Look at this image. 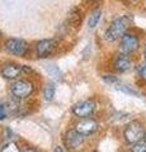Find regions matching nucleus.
Here are the masks:
<instances>
[{
  "mask_svg": "<svg viewBox=\"0 0 146 152\" xmlns=\"http://www.w3.org/2000/svg\"><path fill=\"white\" fill-rule=\"evenodd\" d=\"M142 55H144V60H145V62H146V43L144 45V48H142Z\"/></svg>",
  "mask_w": 146,
  "mask_h": 152,
  "instance_id": "obj_22",
  "label": "nucleus"
},
{
  "mask_svg": "<svg viewBox=\"0 0 146 152\" xmlns=\"http://www.w3.org/2000/svg\"><path fill=\"white\" fill-rule=\"evenodd\" d=\"M137 75H139V77L141 80L146 81V62L142 64V65H140L137 67Z\"/></svg>",
  "mask_w": 146,
  "mask_h": 152,
  "instance_id": "obj_17",
  "label": "nucleus"
},
{
  "mask_svg": "<svg viewBox=\"0 0 146 152\" xmlns=\"http://www.w3.org/2000/svg\"><path fill=\"white\" fill-rule=\"evenodd\" d=\"M0 152H22V150L19 145L15 143V142H8L7 145H4L1 147Z\"/></svg>",
  "mask_w": 146,
  "mask_h": 152,
  "instance_id": "obj_14",
  "label": "nucleus"
},
{
  "mask_svg": "<svg viewBox=\"0 0 146 152\" xmlns=\"http://www.w3.org/2000/svg\"><path fill=\"white\" fill-rule=\"evenodd\" d=\"M54 152H64V150L61 148L60 146H57V147H56V148H55V151H54Z\"/></svg>",
  "mask_w": 146,
  "mask_h": 152,
  "instance_id": "obj_23",
  "label": "nucleus"
},
{
  "mask_svg": "<svg viewBox=\"0 0 146 152\" xmlns=\"http://www.w3.org/2000/svg\"><path fill=\"white\" fill-rule=\"evenodd\" d=\"M103 79H104L107 83H111V84H114V83L118 81L116 76H113V75H106V76H103Z\"/></svg>",
  "mask_w": 146,
  "mask_h": 152,
  "instance_id": "obj_19",
  "label": "nucleus"
},
{
  "mask_svg": "<svg viewBox=\"0 0 146 152\" xmlns=\"http://www.w3.org/2000/svg\"><path fill=\"white\" fill-rule=\"evenodd\" d=\"M101 18H102V9L101 8H95L94 10L89 14V18H88V27L93 29L95 28L101 22Z\"/></svg>",
  "mask_w": 146,
  "mask_h": 152,
  "instance_id": "obj_12",
  "label": "nucleus"
},
{
  "mask_svg": "<svg viewBox=\"0 0 146 152\" xmlns=\"http://www.w3.org/2000/svg\"><path fill=\"white\" fill-rule=\"evenodd\" d=\"M10 91L14 98L17 99H26L31 96L34 91V85L31 80L28 79H21L14 81L10 86Z\"/></svg>",
  "mask_w": 146,
  "mask_h": 152,
  "instance_id": "obj_4",
  "label": "nucleus"
},
{
  "mask_svg": "<svg viewBox=\"0 0 146 152\" xmlns=\"http://www.w3.org/2000/svg\"><path fill=\"white\" fill-rule=\"evenodd\" d=\"M130 152H146V142L145 141H141L137 142V143H134V145H130Z\"/></svg>",
  "mask_w": 146,
  "mask_h": 152,
  "instance_id": "obj_15",
  "label": "nucleus"
},
{
  "mask_svg": "<svg viewBox=\"0 0 146 152\" xmlns=\"http://www.w3.org/2000/svg\"><path fill=\"white\" fill-rule=\"evenodd\" d=\"M4 48L7 52L18 57H24L28 53L29 45L28 42L22 39V38H9L4 43Z\"/></svg>",
  "mask_w": 146,
  "mask_h": 152,
  "instance_id": "obj_5",
  "label": "nucleus"
},
{
  "mask_svg": "<svg viewBox=\"0 0 146 152\" xmlns=\"http://www.w3.org/2000/svg\"><path fill=\"white\" fill-rule=\"evenodd\" d=\"M22 74H23V65H19L17 62L4 64L1 70H0V75L7 80H17Z\"/></svg>",
  "mask_w": 146,
  "mask_h": 152,
  "instance_id": "obj_11",
  "label": "nucleus"
},
{
  "mask_svg": "<svg viewBox=\"0 0 146 152\" xmlns=\"http://www.w3.org/2000/svg\"><path fill=\"white\" fill-rule=\"evenodd\" d=\"M0 37H1V31H0Z\"/></svg>",
  "mask_w": 146,
  "mask_h": 152,
  "instance_id": "obj_26",
  "label": "nucleus"
},
{
  "mask_svg": "<svg viewBox=\"0 0 146 152\" xmlns=\"http://www.w3.org/2000/svg\"><path fill=\"white\" fill-rule=\"evenodd\" d=\"M69 22L71 23L74 27H78L81 22V10L79 8H74L69 15Z\"/></svg>",
  "mask_w": 146,
  "mask_h": 152,
  "instance_id": "obj_13",
  "label": "nucleus"
},
{
  "mask_svg": "<svg viewBox=\"0 0 146 152\" xmlns=\"http://www.w3.org/2000/svg\"><path fill=\"white\" fill-rule=\"evenodd\" d=\"M84 141H85V136H83V134H80V133H78L76 131L73 129L71 131H69L66 132V134H65L64 137V143L65 146L67 147L69 150H79L80 147L83 146L84 143Z\"/></svg>",
  "mask_w": 146,
  "mask_h": 152,
  "instance_id": "obj_10",
  "label": "nucleus"
},
{
  "mask_svg": "<svg viewBox=\"0 0 146 152\" xmlns=\"http://www.w3.org/2000/svg\"><path fill=\"white\" fill-rule=\"evenodd\" d=\"M43 96L46 100H51L55 96V86L52 84H48L43 90Z\"/></svg>",
  "mask_w": 146,
  "mask_h": 152,
  "instance_id": "obj_16",
  "label": "nucleus"
},
{
  "mask_svg": "<svg viewBox=\"0 0 146 152\" xmlns=\"http://www.w3.org/2000/svg\"><path fill=\"white\" fill-rule=\"evenodd\" d=\"M118 42H120L118 51L123 52V53H127V55H131V56H132L135 52H137L141 47V39H140L139 34H136L132 31L127 32Z\"/></svg>",
  "mask_w": 146,
  "mask_h": 152,
  "instance_id": "obj_3",
  "label": "nucleus"
},
{
  "mask_svg": "<svg viewBox=\"0 0 146 152\" xmlns=\"http://www.w3.org/2000/svg\"><path fill=\"white\" fill-rule=\"evenodd\" d=\"M146 134L145 126L140 121H132L125 127L123 129V138L126 141V143L134 145L137 142L144 141Z\"/></svg>",
  "mask_w": 146,
  "mask_h": 152,
  "instance_id": "obj_2",
  "label": "nucleus"
},
{
  "mask_svg": "<svg viewBox=\"0 0 146 152\" xmlns=\"http://www.w3.org/2000/svg\"><path fill=\"white\" fill-rule=\"evenodd\" d=\"M56 48H57V41L56 39H41L36 45L37 56L41 58L51 56L56 51Z\"/></svg>",
  "mask_w": 146,
  "mask_h": 152,
  "instance_id": "obj_9",
  "label": "nucleus"
},
{
  "mask_svg": "<svg viewBox=\"0 0 146 152\" xmlns=\"http://www.w3.org/2000/svg\"><path fill=\"white\" fill-rule=\"evenodd\" d=\"M144 141H145V142H146V134H145V138H144Z\"/></svg>",
  "mask_w": 146,
  "mask_h": 152,
  "instance_id": "obj_24",
  "label": "nucleus"
},
{
  "mask_svg": "<svg viewBox=\"0 0 146 152\" xmlns=\"http://www.w3.org/2000/svg\"><path fill=\"white\" fill-rule=\"evenodd\" d=\"M74 129L80 134L89 137L99 129V123L93 118H81L79 122L74 124Z\"/></svg>",
  "mask_w": 146,
  "mask_h": 152,
  "instance_id": "obj_7",
  "label": "nucleus"
},
{
  "mask_svg": "<svg viewBox=\"0 0 146 152\" xmlns=\"http://www.w3.org/2000/svg\"><path fill=\"white\" fill-rule=\"evenodd\" d=\"M89 1H95V0H89Z\"/></svg>",
  "mask_w": 146,
  "mask_h": 152,
  "instance_id": "obj_25",
  "label": "nucleus"
},
{
  "mask_svg": "<svg viewBox=\"0 0 146 152\" xmlns=\"http://www.w3.org/2000/svg\"><path fill=\"white\" fill-rule=\"evenodd\" d=\"M95 108L97 103L93 99H85V100L76 103L73 107V114L78 118H89L95 112Z\"/></svg>",
  "mask_w": 146,
  "mask_h": 152,
  "instance_id": "obj_6",
  "label": "nucleus"
},
{
  "mask_svg": "<svg viewBox=\"0 0 146 152\" xmlns=\"http://www.w3.org/2000/svg\"><path fill=\"white\" fill-rule=\"evenodd\" d=\"M22 152H37L34 148H32V147H27V148L22 150Z\"/></svg>",
  "mask_w": 146,
  "mask_h": 152,
  "instance_id": "obj_21",
  "label": "nucleus"
},
{
  "mask_svg": "<svg viewBox=\"0 0 146 152\" xmlns=\"http://www.w3.org/2000/svg\"><path fill=\"white\" fill-rule=\"evenodd\" d=\"M123 4H126L127 7H137L140 5L141 0H121Z\"/></svg>",
  "mask_w": 146,
  "mask_h": 152,
  "instance_id": "obj_18",
  "label": "nucleus"
},
{
  "mask_svg": "<svg viewBox=\"0 0 146 152\" xmlns=\"http://www.w3.org/2000/svg\"><path fill=\"white\" fill-rule=\"evenodd\" d=\"M7 118V110H5V107L3 104H0V121L5 119Z\"/></svg>",
  "mask_w": 146,
  "mask_h": 152,
  "instance_id": "obj_20",
  "label": "nucleus"
},
{
  "mask_svg": "<svg viewBox=\"0 0 146 152\" xmlns=\"http://www.w3.org/2000/svg\"><path fill=\"white\" fill-rule=\"evenodd\" d=\"M113 69H114L117 72H127L131 67H132V58H131V55L123 53V52H117L113 57L112 61Z\"/></svg>",
  "mask_w": 146,
  "mask_h": 152,
  "instance_id": "obj_8",
  "label": "nucleus"
},
{
  "mask_svg": "<svg viewBox=\"0 0 146 152\" xmlns=\"http://www.w3.org/2000/svg\"><path fill=\"white\" fill-rule=\"evenodd\" d=\"M134 18L130 14H123V15L116 17L109 23L104 32V38L107 42H117L123 37L127 32L130 31L132 26Z\"/></svg>",
  "mask_w": 146,
  "mask_h": 152,
  "instance_id": "obj_1",
  "label": "nucleus"
}]
</instances>
